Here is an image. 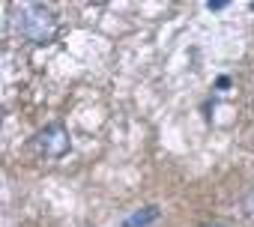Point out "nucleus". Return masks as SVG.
Returning a JSON list of instances; mask_svg holds the SVG:
<instances>
[{"instance_id":"f257e3e1","label":"nucleus","mask_w":254,"mask_h":227,"mask_svg":"<svg viewBox=\"0 0 254 227\" xmlns=\"http://www.w3.org/2000/svg\"><path fill=\"white\" fill-rule=\"evenodd\" d=\"M15 30L21 39L33 42V45H45L57 33V18L42 3H21V6H15Z\"/></svg>"},{"instance_id":"f03ea898","label":"nucleus","mask_w":254,"mask_h":227,"mask_svg":"<svg viewBox=\"0 0 254 227\" xmlns=\"http://www.w3.org/2000/svg\"><path fill=\"white\" fill-rule=\"evenodd\" d=\"M36 144H39V150H42L48 159H60V156H66V150H69V132H66L63 123H51V126H45V129L36 135Z\"/></svg>"},{"instance_id":"7ed1b4c3","label":"nucleus","mask_w":254,"mask_h":227,"mask_svg":"<svg viewBox=\"0 0 254 227\" xmlns=\"http://www.w3.org/2000/svg\"><path fill=\"white\" fill-rule=\"evenodd\" d=\"M159 218V209L156 206H144V209H138V212H132V215H126L123 218V227H147V224H153Z\"/></svg>"},{"instance_id":"20e7f679","label":"nucleus","mask_w":254,"mask_h":227,"mask_svg":"<svg viewBox=\"0 0 254 227\" xmlns=\"http://www.w3.org/2000/svg\"><path fill=\"white\" fill-rule=\"evenodd\" d=\"M242 212H245V218L254 221V188H248V191L242 194Z\"/></svg>"},{"instance_id":"39448f33","label":"nucleus","mask_w":254,"mask_h":227,"mask_svg":"<svg viewBox=\"0 0 254 227\" xmlns=\"http://www.w3.org/2000/svg\"><path fill=\"white\" fill-rule=\"evenodd\" d=\"M227 3H221V0H215V3H206V9H224Z\"/></svg>"},{"instance_id":"423d86ee","label":"nucleus","mask_w":254,"mask_h":227,"mask_svg":"<svg viewBox=\"0 0 254 227\" xmlns=\"http://www.w3.org/2000/svg\"><path fill=\"white\" fill-rule=\"evenodd\" d=\"M203 227H227V224H218V221H212V224H203Z\"/></svg>"}]
</instances>
